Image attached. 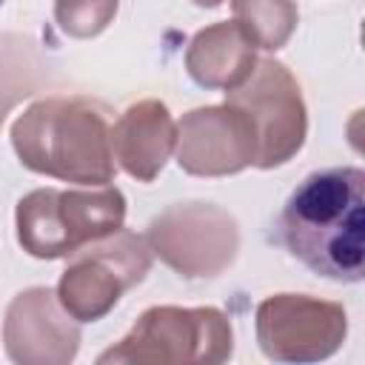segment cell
<instances>
[{
	"label": "cell",
	"mask_w": 365,
	"mask_h": 365,
	"mask_svg": "<svg viewBox=\"0 0 365 365\" xmlns=\"http://www.w3.org/2000/svg\"><path fill=\"white\" fill-rule=\"evenodd\" d=\"M17 160L66 182L103 188L114 180L111 128L106 111L86 97H46L11 123Z\"/></svg>",
	"instance_id": "7a4b0ae2"
},
{
	"label": "cell",
	"mask_w": 365,
	"mask_h": 365,
	"mask_svg": "<svg viewBox=\"0 0 365 365\" xmlns=\"http://www.w3.org/2000/svg\"><path fill=\"white\" fill-rule=\"evenodd\" d=\"M225 106L237 108L254 128L257 137V168L285 165L305 143L308 111L297 77L274 57L254 63L251 74L231 91Z\"/></svg>",
	"instance_id": "8992f818"
},
{
	"label": "cell",
	"mask_w": 365,
	"mask_h": 365,
	"mask_svg": "<svg viewBox=\"0 0 365 365\" xmlns=\"http://www.w3.org/2000/svg\"><path fill=\"white\" fill-rule=\"evenodd\" d=\"M80 339V325L51 288L34 285L11 297L3 319V348L11 365H71Z\"/></svg>",
	"instance_id": "9c48e42d"
},
{
	"label": "cell",
	"mask_w": 365,
	"mask_h": 365,
	"mask_svg": "<svg viewBox=\"0 0 365 365\" xmlns=\"http://www.w3.org/2000/svg\"><path fill=\"white\" fill-rule=\"evenodd\" d=\"M231 354L234 331L220 308L154 305L100 356L111 365H225Z\"/></svg>",
	"instance_id": "277c9868"
},
{
	"label": "cell",
	"mask_w": 365,
	"mask_h": 365,
	"mask_svg": "<svg viewBox=\"0 0 365 365\" xmlns=\"http://www.w3.org/2000/svg\"><path fill=\"white\" fill-rule=\"evenodd\" d=\"M145 242L180 277H217L240 251V225L214 202H177L148 222Z\"/></svg>",
	"instance_id": "52a82bcc"
},
{
	"label": "cell",
	"mask_w": 365,
	"mask_h": 365,
	"mask_svg": "<svg viewBox=\"0 0 365 365\" xmlns=\"http://www.w3.org/2000/svg\"><path fill=\"white\" fill-rule=\"evenodd\" d=\"M234 23L245 34V40L254 48L277 51L288 43V37L297 29L299 11L294 3H279V0H240L231 6Z\"/></svg>",
	"instance_id": "4fadbf2b"
},
{
	"label": "cell",
	"mask_w": 365,
	"mask_h": 365,
	"mask_svg": "<svg viewBox=\"0 0 365 365\" xmlns=\"http://www.w3.org/2000/svg\"><path fill=\"white\" fill-rule=\"evenodd\" d=\"M177 163L194 177H228L257 157V137L251 123L231 106H202L177 123L174 143Z\"/></svg>",
	"instance_id": "30bf717a"
},
{
	"label": "cell",
	"mask_w": 365,
	"mask_h": 365,
	"mask_svg": "<svg viewBox=\"0 0 365 365\" xmlns=\"http://www.w3.org/2000/svg\"><path fill=\"white\" fill-rule=\"evenodd\" d=\"M125 222V197L103 188H37L20 197L14 211L17 242L37 259L74 257L80 248L117 234Z\"/></svg>",
	"instance_id": "3957f363"
},
{
	"label": "cell",
	"mask_w": 365,
	"mask_h": 365,
	"mask_svg": "<svg viewBox=\"0 0 365 365\" xmlns=\"http://www.w3.org/2000/svg\"><path fill=\"white\" fill-rule=\"evenodd\" d=\"M348 336L339 302L311 294H274L257 305V342L279 365H317L334 356Z\"/></svg>",
	"instance_id": "ba28073f"
},
{
	"label": "cell",
	"mask_w": 365,
	"mask_h": 365,
	"mask_svg": "<svg viewBox=\"0 0 365 365\" xmlns=\"http://www.w3.org/2000/svg\"><path fill=\"white\" fill-rule=\"evenodd\" d=\"M257 48L245 40L234 20H220L200 29L185 48V68L202 88L231 91L254 68Z\"/></svg>",
	"instance_id": "7c38bea8"
},
{
	"label": "cell",
	"mask_w": 365,
	"mask_h": 365,
	"mask_svg": "<svg viewBox=\"0 0 365 365\" xmlns=\"http://www.w3.org/2000/svg\"><path fill=\"white\" fill-rule=\"evenodd\" d=\"M117 14V3H57L54 17L71 37H94Z\"/></svg>",
	"instance_id": "5bb4252c"
},
{
	"label": "cell",
	"mask_w": 365,
	"mask_h": 365,
	"mask_svg": "<svg viewBox=\"0 0 365 365\" xmlns=\"http://www.w3.org/2000/svg\"><path fill=\"white\" fill-rule=\"evenodd\" d=\"M279 234L291 257L334 282L365 274V174L362 168H322L288 197Z\"/></svg>",
	"instance_id": "6da1fadb"
},
{
	"label": "cell",
	"mask_w": 365,
	"mask_h": 365,
	"mask_svg": "<svg viewBox=\"0 0 365 365\" xmlns=\"http://www.w3.org/2000/svg\"><path fill=\"white\" fill-rule=\"evenodd\" d=\"M177 143V123L165 103L140 100L111 125V157L137 182H151L165 168Z\"/></svg>",
	"instance_id": "8fae6325"
},
{
	"label": "cell",
	"mask_w": 365,
	"mask_h": 365,
	"mask_svg": "<svg viewBox=\"0 0 365 365\" xmlns=\"http://www.w3.org/2000/svg\"><path fill=\"white\" fill-rule=\"evenodd\" d=\"M151 248L145 237L120 228L117 234L91 242L74 254L57 282V302L74 322H97L120 297L145 279L151 271Z\"/></svg>",
	"instance_id": "5b68a950"
},
{
	"label": "cell",
	"mask_w": 365,
	"mask_h": 365,
	"mask_svg": "<svg viewBox=\"0 0 365 365\" xmlns=\"http://www.w3.org/2000/svg\"><path fill=\"white\" fill-rule=\"evenodd\" d=\"M94 365H111V362H106L103 356H97V362H94Z\"/></svg>",
	"instance_id": "9a60e30c"
}]
</instances>
